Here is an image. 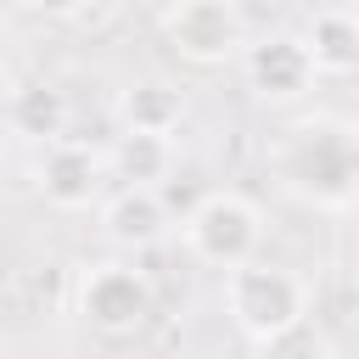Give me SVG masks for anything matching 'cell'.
<instances>
[{
    "label": "cell",
    "instance_id": "obj_1",
    "mask_svg": "<svg viewBox=\"0 0 359 359\" xmlns=\"http://www.w3.org/2000/svg\"><path fill=\"white\" fill-rule=\"evenodd\" d=\"M180 236H185L191 258H202V264H213V269L230 275V269H241V264L258 258L264 213H258V202L241 196V191H208V196L191 202Z\"/></svg>",
    "mask_w": 359,
    "mask_h": 359
},
{
    "label": "cell",
    "instance_id": "obj_2",
    "mask_svg": "<svg viewBox=\"0 0 359 359\" xmlns=\"http://www.w3.org/2000/svg\"><path fill=\"white\" fill-rule=\"evenodd\" d=\"M224 314L236 320L241 337L264 342V337L309 320V286H303L292 269L252 258V264H241V269L224 275Z\"/></svg>",
    "mask_w": 359,
    "mask_h": 359
},
{
    "label": "cell",
    "instance_id": "obj_3",
    "mask_svg": "<svg viewBox=\"0 0 359 359\" xmlns=\"http://www.w3.org/2000/svg\"><path fill=\"white\" fill-rule=\"evenodd\" d=\"M151 309H157V286L129 258H107L79 275V320L101 337H135L151 320Z\"/></svg>",
    "mask_w": 359,
    "mask_h": 359
},
{
    "label": "cell",
    "instance_id": "obj_4",
    "mask_svg": "<svg viewBox=\"0 0 359 359\" xmlns=\"http://www.w3.org/2000/svg\"><path fill=\"white\" fill-rule=\"evenodd\" d=\"M163 45L191 67H224L247 50V17L236 0H174L163 11Z\"/></svg>",
    "mask_w": 359,
    "mask_h": 359
},
{
    "label": "cell",
    "instance_id": "obj_5",
    "mask_svg": "<svg viewBox=\"0 0 359 359\" xmlns=\"http://www.w3.org/2000/svg\"><path fill=\"white\" fill-rule=\"evenodd\" d=\"M275 163H280L286 191H297L303 202L337 208V202L359 196L348 180V135H337V129H292V140L280 146Z\"/></svg>",
    "mask_w": 359,
    "mask_h": 359
},
{
    "label": "cell",
    "instance_id": "obj_6",
    "mask_svg": "<svg viewBox=\"0 0 359 359\" xmlns=\"http://www.w3.org/2000/svg\"><path fill=\"white\" fill-rule=\"evenodd\" d=\"M101 174H107L101 151L84 146V140H67V135L39 146V157H34V191L62 213H79V208L101 202Z\"/></svg>",
    "mask_w": 359,
    "mask_h": 359
},
{
    "label": "cell",
    "instance_id": "obj_7",
    "mask_svg": "<svg viewBox=\"0 0 359 359\" xmlns=\"http://www.w3.org/2000/svg\"><path fill=\"white\" fill-rule=\"evenodd\" d=\"M241 73L264 101H297L314 84V62L303 34H269V39H247L241 50Z\"/></svg>",
    "mask_w": 359,
    "mask_h": 359
},
{
    "label": "cell",
    "instance_id": "obj_8",
    "mask_svg": "<svg viewBox=\"0 0 359 359\" xmlns=\"http://www.w3.org/2000/svg\"><path fill=\"white\" fill-rule=\"evenodd\" d=\"M101 236L123 252H146L168 236V208L157 191H140V185H123L101 202Z\"/></svg>",
    "mask_w": 359,
    "mask_h": 359
},
{
    "label": "cell",
    "instance_id": "obj_9",
    "mask_svg": "<svg viewBox=\"0 0 359 359\" xmlns=\"http://www.w3.org/2000/svg\"><path fill=\"white\" fill-rule=\"evenodd\" d=\"M303 45H309L314 73H325V79L359 73V17H353V11H342V6L314 11L309 28H303Z\"/></svg>",
    "mask_w": 359,
    "mask_h": 359
},
{
    "label": "cell",
    "instance_id": "obj_10",
    "mask_svg": "<svg viewBox=\"0 0 359 359\" xmlns=\"http://www.w3.org/2000/svg\"><path fill=\"white\" fill-rule=\"evenodd\" d=\"M6 123H11L22 140L50 146V140H62V129H67V95H62L56 84H45V79L17 84V90L6 95Z\"/></svg>",
    "mask_w": 359,
    "mask_h": 359
},
{
    "label": "cell",
    "instance_id": "obj_11",
    "mask_svg": "<svg viewBox=\"0 0 359 359\" xmlns=\"http://www.w3.org/2000/svg\"><path fill=\"white\" fill-rule=\"evenodd\" d=\"M180 118H185V95L163 79H140L118 95V123L135 135H174Z\"/></svg>",
    "mask_w": 359,
    "mask_h": 359
},
{
    "label": "cell",
    "instance_id": "obj_12",
    "mask_svg": "<svg viewBox=\"0 0 359 359\" xmlns=\"http://www.w3.org/2000/svg\"><path fill=\"white\" fill-rule=\"evenodd\" d=\"M107 163H112V174H118L123 185L157 191V185L168 180V168H174V146H168V135H135V129H123V135L112 140Z\"/></svg>",
    "mask_w": 359,
    "mask_h": 359
},
{
    "label": "cell",
    "instance_id": "obj_13",
    "mask_svg": "<svg viewBox=\"0 0 359 359\" xmlns=\"http://www.w3.org/2000/svg\"><path fill=\"white\" fill-rule=\"evenodd\" d=\"M252 348H258V359H331V342L314 320H297V325H286V331H275Z\"/></svg>",
    "mask_w": 359,
    "mask_h": 359
},
{
    "label": "cell",
    "instance_id": "obj_14",
    "mask_svg": "<svg viewBox=\"0 0 359 359\" xmlns=\"http://www.w3.org/2000/svg\"><path fill=\"white\" fill-rule=\"evenodd\" d=\"M34 11H39V17H50V22H73V17H84V11H90V0H39Z\"/></svg>",
    "mask_w": 359,
    "mask_h": 359
},
{
    "label": "cell",
    "instance_id": "obj_15",
    "mask_svg": "<svg viewBox=\"0 0 359 359\" xmlns=\"http://www.w3.org/2000/svg\"><path fill=\"white\" fill-rule=\"evenodd\" d=\"M348 180L359 191V129H348Z\"/></svg>",
    "mask_w": 359,
    "mask_h": 359
},
{
    "label": "cell",
    "instance_id": "obj_16",
    "mask_svg": "<svg viewBox=\"0 0 359 359\" xmlns=\"http://www.w3.org/2000/svg\"><path fill=\"white\" fill-rule=\"evenodd\" d=\"M0 6H6V11H34L39 0H0Z\"/></svg>",
    "mask_w": 359,
    "mask_h": 359
}]
</instances>
